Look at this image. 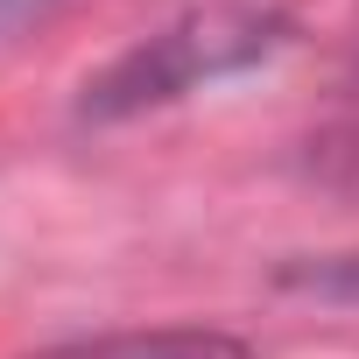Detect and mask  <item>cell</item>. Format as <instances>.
Here are the masks:
<instances>
[{
	"instance_id": "cell-2",
	"label": "cell",
	"mask_w": 359,
	"mask_h": 359,
	"mask_svg": "<svg viewBox=\"0 0 359 359\" xmlns=\"http://www.w3.org/2000/svg\"><path fill=\"white\" fill-rule=\"evenodd\" d=\"M43 359H247V345L233 331H205V324H162V331L78 338V345H57Z\"/></svg>"
},
{
	"instance_id": "cell-1",
	"label": "cell",
	"mask_w": 359,
	"mask_h": 359,
	"mask_svg": "<svg viewBox=\"0 0 359 359\" xmlns=\"http://www.w3.org/2000/svg\"><path fill=\"white\" fill-rule=\"evenodd\" d=\"M282 43V15L275 8H205L169 22L162 36L134 43L99 85H85V113L92 120H127L148 106H169L212 78H233L247 64H261Z\"/></svg>"
},
{
	"instance_id": "cell-4",
	"label": "cell",
	"mask_w": 359,
	"mask_h": 359,
	"mask_svg": "<svg viewBox=\"0 0 359 359\" xmlns=\"http://www.w3.org/2000/svg\"><path fill=\"white\" fill-rule=\"evenodd\" d=\"M36 8H43V0H0V29H15V22L36 15Z\"/></svg>"
},
{
	"instance_id": "cell-3",
	"label": "cell",
	"mask_w": 359,
	"mask_h": 359,
	"mask_svg": "<svg viewBox=\"0 0 359 359\" xmlns=\"http://www.w3.org/2000/svg\"><path fill=\"white\" fill-rule=\"evenodd\" d=\"M289 282L310 289V296H331V303H359V254L317 261V268H289Z\"/></svg>"
}]
</instances>
